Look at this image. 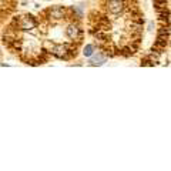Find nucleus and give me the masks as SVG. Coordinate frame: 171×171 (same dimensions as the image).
Instances as JSON below:
<instances>
[{
    "label": "nucleus",
    "instance_id": "nucleus-1",
    "mask_svg": "<svg viewBox=\"0 0 171 171\" xmlns=\"http://www.w3.org/2000/svg\"><path fill=\"white\" fill-rule=\"evenodd\" d=\"M16 23L20 30H32V29H34L37 26V20L32 14H26V16L19 17V20H16Z\"/></svg>",
    "mask_w": 171,
    "mask_h": 171
},
{
    "label": "nucleus",
    "instance_id": "nucleus-3",
    "mask_svg": "<svg viewBox=\"0 0 171 171\" xmlns=\"http://www.w3.org/2000/svg\"><path fill=\"white\" fill-rule=\"evenodd\" d=\"M66 36L70 40H77L80 37V29L77 26H74V24H70L66 29Z\"/></svg>",
    "mask_w": 171,
    "mask_h": 171
},
{
    "label": "nucleus",
    "instance_id": "nucleus-5",
    "mask_svg": "<svg viewBox=\"0 0 171 171\" xmlns=\"http://www.w3.org/2000/svg\"><path fill=\"white\" fill-rule=\"evenodd\" d=\"M93 51H94V47H93L91 44H87V46L84 47V51H83V53H84V56L90 57V56L93 54Z\"/></svg>",
    "mask_w": 171,
    "mask_h": 171
},
{
    "label": "nucleus",
    "instance_id": "nucleus-4",
    "mask_svg": "<svg viewBox=\"0 0 171 171\" xmlns=\"http://www.w3.org/2000/svg\"><path fill=\"white\" fill-rule=\"evenodd\" d=\"M105 60H107V57L99 53V54H96L94 57H91L90 64H91V66H101V64H104V63H105Z\"/></svg>",
    "mask_w": 171,
    "mask_h": 171
},
{
    "label": "nucleus",
    "instance_id": "nucleus-2",
    "mask_svg": "<svg viewBox=\"0 0 171 171\" xmlns=\"http://www.w3.org/2000/svg\"><path fill=\"white\" fill-rule=\"evenodd\" d=\"M47 13H49V17L53 19V20H60V19H63L64 13H66V10H64V7L56 6V7H51Z\"/></svg>",
    "mask_w": 171,
    "mask_h": 171
}]
</instances>
